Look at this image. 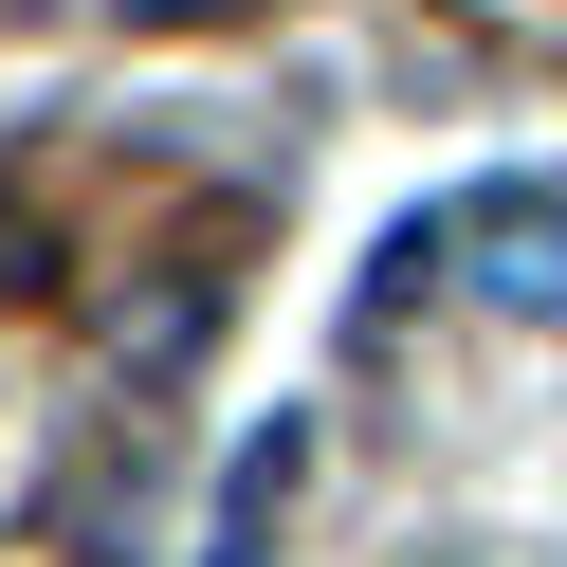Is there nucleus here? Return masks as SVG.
Returning <instances> with one entry per match:
<instances>
[{"instance_id":"1","label":"nucleus","mask_w":567,"mask_h":567,"mask_svg":"<svg viewBox=\"0 0 567 567\" xmlns=\"http://www.w3.org/2000/svg\"><path fill=\"white\" fill-rule=\"evenodd\" d=\"M440 257H457V293L567 330V165H494L476 202H440Z\"/></svg>"},{"instance_id":"2","label":"nucleus","mask_w":567,"mask_h":567,"mask_svg":"<svg viewBox=\"0 0 567 567\" xmlns=\"http://www.w3.org/2000/svg\"><path fill=\"white\" fill-rule=\"evenodd\" d=\"M311 494V421H257L220 476V513H202V567H275V513Z\"/></svg>"},{"instance_id":"3","label":"nucleus","mask_w":567,"mask_h":567,"mask_svg":"<svg viewBox=\"0 0 567 567\" xmlns=\"http://www.w3.org/2000/svg\"><path fill=\"white\" fill-rule=\"evenodd\" d=\"M202 330H220V275H147V293H111V367L128 384H165V367H202Z\"/></svg>"},{"instance_id":"4","label":"nucleus","mask_w":567,"mask_h":567,"mask_svg":"<svg viewBox=\"0 0 567 567\" xmlns=\"http://www.w3.org/2000/svg\"><path fill=\"white\" fill-rule=\"evenodd\" d=\"M0 293H74V238H38L19 202H0Z\"/></svg>"}]
</instances>
